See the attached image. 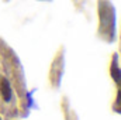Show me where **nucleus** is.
Wrapping results in <instances>:
<instances>
[{
    "mask_svg": "<svg viewBox=\"0 0 121 120\" xmlns=\"http://www.w3.org/2000/svg\"><path fill=\"white\" fill-rule=\"evenodd\" d=\"M0 99L6 105L14 100V89L9 78H0Z\"/></svg>",
    "mask_w": 121,
    "mask_h": 120,
    "instance_id": "1",
    "label": "nucleus"
}]
</instances>
